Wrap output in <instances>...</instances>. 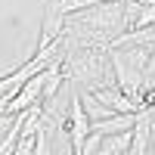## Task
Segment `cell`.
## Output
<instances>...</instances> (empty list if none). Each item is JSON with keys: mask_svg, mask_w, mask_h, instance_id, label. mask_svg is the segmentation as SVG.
<instances>
[{"mask_svg": "<svg viewBox=\"0 0 155 155\" xmlns=\"http://www.w3.org/2000/svg\"><path fill=\"white\" fill-rule=\"evenodd\" d=\"M44 84H47V68L41 71V74H34L28 84H25L16 96H12V102L6 106V112L3 115H19V112H25V109H31V106H41V96H44Z\"/></svg>", "mask_w": 155, "mask_h": 155, "instance_id": "cell-4", "label": "cell"}, {"mask_svg": "<svg viewBox=\"0 0 155 155\" xmlns=\"http://www.w3.org/2000/svg\"><path fill=\"white\" fill-rule=\"evenodd\" d=\"M149 56H152L149 47H109V59H112V71H115V81H118V90L137 102L140 112H143L140 90H143V74H146V65H149Z\"/></svg>", "mask_w": 155, "mask_h": 155, "instance_id": "cell-3", "label": "cell"}, {"mask_svg": "<svg viewBox=\"0 0 155 155\" xmlns=\"http://www.w3.org/2000/svg\"><path fill=\"white\" fill-rule=\"evenodd\" d=\"M152 137H155V106H152Z\"/></svg>", "mask_w": 155, "mask_h": 155, "instance_id": "cell-8", "label": "cell"}, {"mask_svg": "<svg viewBox=\"0 0 155 155\" xmlns=\"http://www.w3.org/2000/svg\"><path fill=\"white\" fill-rule=\"evenodd\" d=\"M62 71L65 78L78 81L84 90H93L99 84H118L112 71V59L106 47H65V59H62Z\"/></svg>", "mask_w": 155, "mask_h": 155, "instance_id": "cell-2", "label": "cell"}, {"mask_svg": "<svg viewBox=\"0 0 155 155\" xmlns=\"http://www.w3.org/2000/svg\"><path fill=\"white\" fill-rule=\"evenodd\" d=\"M62 34H65V16L59 12L56 0H50V3H47V12H44V28H41V41H37V47L56 44Z\"/></svg>", "mask_w": 155, "mask_h": 155, "instance_id": "cell-6", "label": "cell"}, {"mask_svg": "<svg viewBox=\"0 0 155 155\" xmlns=\"http://www.w3.org/2000/svg\"><path fill=\"white\" fill-rule=\"evenodd\" d=\"M127 31L124 22V0H109V3L87 6L81 12L65 16V37L68 44L81 47H112Z\"/></svg>", "mask_w": 155, "mask_h": 155, "instance_id": "cell-1", "label": "cell"}, {"mask_svg": "<svg viewBox=\"0 0 155 155\" xmlns=\"http://www.w3.org/2000/svg\"><path fill=\"white\" fill-rule=\"evenodd\" d=\"M134 124H137V112H121V115H112V118H106V121H96L93 130L99 137H112V134L134 130Z\"/></svg>", "mask_w": 155, "mask_h": 155, "instance_id": "cell-7", "label": "cell"}, {"mask_svg": "<svg viewBox=\"0 0 155 155\" xmlns=\"http://www.w3.org/2000/svg\"><path fill=\"white\" fill-rule=\"evenodd\" d=\"M90 93H93V96L102 102V106H109L112 112H118V115H121V112H140V109H137V102L118 90V84H99V87L90 90Z\"/></svg>", "mask_w": 155, "mask_h": 155, "instance_id": "cell-5", "label": "cell"}]
</instances>
